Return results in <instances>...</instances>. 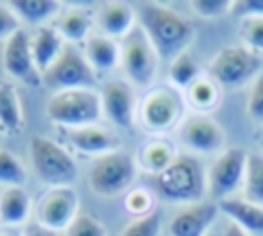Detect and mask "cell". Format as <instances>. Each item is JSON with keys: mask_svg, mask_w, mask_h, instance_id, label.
Returning a JSON list of instances; mask_svg holds the SVG:
<instances>
[{"mask_svg": "<svg viewBox=\"0 0 263 236\" xmlns=\"http://www.w3.org/2000/svg\"><path fill=\"white\" fill-rule=\"evenodd\" d=\"M138 16L142 31L148 35L154 49L164 60H175L177 55L185 53L193 41V25L168 6L156 2H142Z\"/></svg>", "mask_w": 263, "mask_h": 236, "instance_id": "1", "label": "cell"}, {"mask_svg": "<svg viewBox=\"0 0 263 236\" xmlns=\"http://www.w3.org/2000/svg\"><path fill=\"white\" fill-rule=\"evenodd\" d=\"M208 193V174L193 154H179L168 168L154 176V195L164 203L179 207L203 201Z\"/></svg>", "mask_w": 263, "mask_h": 236, "instance_id": "2", "label": "cell"}, {"mask_svg": "<svg viewBox=\"0 0 263 236\" xmlns=\"http://www.w3.org/2000/svg\"><path fill=\"white\" fill-rule=\"evenodd\" d=\"M185 92L168 84H152L138 103V123L154 135L179 129L185 121Z\"/></svg>", "mask_w": 263, "mask_h": 236, "instance_id": "3", "label": "cell"}, {"mask_svg": "<svg viewBox=\"0 0 263 236\" xmlns=\"http://www.w3.org/2000/svg\"><path fill=\"white\" fill-rule=\"evenodd\" d=\"M45 115L53 125H60L64 129L99 125V121L103 119L101 92L92 88L58 90L47 99Z\"/></svg>", "mask_w": 263, "mask_h": 236, "instance_id": "4", "label": "cell"}, {"mask_svg": "<svg viewBox=\"0 0 263 236\" xmlns=\"http://www.w3.org/2000/svg\"><path fill=\"white\" fill-rule=\"evenodd\" d=\"M138 174V162L132 154L123 150H113L92 160L86 181L92 193L101 197H117L125 195Z\"/></svg>", "mask_w": 263, "mask_h": 236, "instance_id": "5", "label": "cell"}, {"mask_svg": "<svg viewBox=\"0 0 263 236\" xmlns=\"http://www.w3.org/2000/svg\"><path fill=\"white\" fill-rule=\"evenodd\" d=\"M29 156L33 172L49 187L72 185L78 176V164L74 156L51 137L33 135L29 142Z\"/></svg>", "mask_w": 263, "mask_h": 236, "instance_id": "6", "label": "cell"}, {"mask_svg": "<svg viewBox=\"0 0 263 236\" xmlns=\"http://www.w3.org/2000/svg\"><path fill=\"white\" fill-rule=\"evenodd\" d=\"M263 60L245 45H226L208 64V74L220 84V88H240L253 82L261 72Z\"/></svg>", "mask_w": 263, "mask_h": 236, "instance_id": "7", "label": "cell"}, {"mask_svg": "<svg viewBox=\"0 0 263 236\" xmlns=\"http://www.w3.org/2000/svg\"><path fill=\"white\" fill-rule=\"evenodd\" d=\"M121 68L125 72V80L140 88H150L156 74L160 55L154 49L148 35L138 25L129 35L121 39Z\"/></svg>", "mask_w": 263, "mask_h": 236, "instance_id": "8", "label": "cell"}, {"mask_svg": "<svg viewBox=\"0 0 263 236\" xmlns=\"http://www.w3.org/2000/svg\"><path fill=\"white\" fill-rule=\"evenodd\" d=\"M41 82L53 92L70 88H92L97 84V72L88 64L84 51L76 45H66L62 55L43 72Z\"/></svg>", "mask_w": 263, "mask_h": 236, "instance_id": "9", "label": "cell"}, {"mask_svg": "<svg viewBox=\"0 0 263 236\" xmlns=\"http://www.w3.org/2000/svg\"><path fill=\"white\" fill-rule=\"evenodd\" d=\"M249 152L245 148H224L208 168V193L214 201L234 197L242 189Z\"/></svg>", "mask_w": 263, "mask_h": 236, "instance_id": "10", "label": "cell"}, {"mask_svg": "<svg viewBox=\"0 0 263 236\" xmlns=\"http://www.w3.org/2000/svg\"><path fill=\"white\" fill-rule=\"evenodd\" d=\"M33 213L37 224L53 232H66L72 220L80 213V197L72 185L47 187L39 195Z\"/></svg>", "mask_w": 263, "mask_h": 236, "instance_id": "11", "label": "cell"}, {"mask_svg": "<svg viewBox=\"0 0 263 236\" xmlns=\"http://www.w3.org/2000/svg\"><path fill=\"white\" fill-rule=\"evenodd\" d=\"M177 131H179L181 144L193 154L222 152L224 142H226V133H224L222 125L216 119H212L210 115L193 113V115L185 117V121L181 123V127Z\"/></svg>", "mask_w": 263, "mask_h": 236, "instance_id": "12", "label": "cell"}, {"mask_svg": "<svg viewBox=\"0 0 263 236\" xmlns=\"http://www.w3.org/2000/svg\"><path fill=\"white\" fill-rule=\"evenodd\" d=\"M2 68L10 78L25 82L29 86H37L41 82V74L31 53V33L25 27L4 41Z\"/></svg>", "mask_w": 263, "mask_h": 236, "instance_id": "13", "label": "cell"}, {"mask_svg": "<svg viewBox=\"0 0 263 236\" xmlns=\"http://www.w3.org/2000/svg\"><path fill=\"white\" fill-rule=\"evenodd\" d=\"M103 117H107L117 127H132L138 121V101L134 84L127 80H109L101 88Z\"/></svg>", "mask_w": 263, "mask_h": 236, "instance_id": "14", "label": "cell"}, {"mask_svg": "<svg viewBox=\"0 0 263 236\" xmlns=\"http://www.w3.org/2000/svg\"><path fill=\"white\" fill-rule=\"evenodd\" d=\"M220 213L216 201H199L191 205H183L171 218L168 234L171 236H208L212 226Z\"/></svg>", "mask_w": 263, "mask_h": 236, "instance_id": "15", "label": "cell"}, {"mask_svg": "<svg viewBox=\"0 0 263 236\" xmlns=\"http://www.w3.org/2000/svg\"><path fill=\"white\" fill-rule=\"evenodd\" d=\"M70 148L82 156L99 158L117 150V137L101 125H84L76 129H64Z\"/></svg>", "mask_w": 263, "mask_h": 236, "instance_id": "16", "label": "cell"}, {"mask_svg": "<svg viewBox=\"0 0 263 236\" xmlns=\"http://www.w3.org/2000/svg\"><path fill=\"white\" fill-rule=\"evenodd\" d=\"M138 14L134 10V6H129L127 2H101L95 14V25L99 27V31L111 39L115 37H125L129 35L138 25Z\"/></svg>", "mask_w": 263, "mask_h": 236, "instance_id": "17", "label": "cell"}, {"mask_svg": "<svg viewBox=\"0 0 263 236\" xmlns=\"http://www.w3.org/2000/svg\"><path fill=\"white\" fill-rule=\"evenodd\" d=\"M177 156H179V152H177V146L173 140H168L164 135H152L150 140H146L140 146L136 162H138L140 170L156 176L164 168H168Z\"/></svg>", "mask_w": 263, "mask_h": 236, "instance_id": "18", "label": "cell"}, {"mask_svg": "<svg viewBox=\"0 0 263 236\" xmlns=\"http://www.w3.org/2000/svg\"><path fill=\"white\" fill-rule=\"evenodd\" d=\"M220 211L228 218V222L236 224L240 230H245L249 236H263V207L257 203L247 201L245 197H228L222 201H216Z\"/></svg>", "mask_w": 263, "mask_h": 236, "instance_id": "19", "label": "cell"}, {"mask_svg": "<svg viewBox=\"0 0 263 236\" xmlns=\"http://www.w3.org/2000/svg\"><path fill=\"white\" fill-rule=\"evenodd\" d=\"M95 16L82 6H66L53 21V27L68 45H80L90 37Z\"/></svg>", "mask_w": 263, "mask_h": 236, "instance_id": "20", "label": "cell"}, {"mask_svg": "<svg viewBox=\"0 0 263 236\" xmlns=\"http://www.w3.org/2000/svg\"><path fill=\"white\" fill-rule=\"evenodd\" d=\"M66 45L68 43L64 41V37L58 33V29L53 25L37 27L31 33V53H33L35 66H37V70H39L41 76L62 55V51H64Z\"/></svg>", "mask_w": 263, "mask_h": 236, "instance_id": "21", "label": "cell"}, {"mask_svg": "<svg viewBox=\"0 0 263 236\" xmlns=\"http://www.w3.org/2000/svg\"><path fill=\"white\" fill-rule=\"evenodd\" d=\"M33 199L25 187H6L0 191V226L21 228L29 222Z\"/></svg>", "mask_w": 263, "mask_h": 236, "instance_id": "22", "label": "cell"}, {"mask_svg": "<svg viewBox=\"0 0 263 236\" xmlns=\"http://www.w3.org/2000/svg\"><path fill=\"white\" fill-rule=\"evenodd\" d=\"M82 51L95 72H111L121 64V45L103 33H90Z\"/></svg>", "mask_w": 263, "mask_h": 236, "instance_id": "23", "label": "cell"}, {"mask_svg": "<svg viewBox=\"0 0 263 236\" xmlns=\"http://www.w3.org/2000/svg\"><path fill=\"white\" fill-rule=\"evenodd\" d=\"M6 6L14 12L21 25H31L35 29L49 25L51 18L55 21L62 10V4L55 0H10Z\"/></svg>", "mask_w": 263, "mask_h": 236, "instance_id": "24", "label": "cell"}, {"mask_svg": "<svg viewBox=\"0 0 263 236\" xmlns=\"http://www.w3.org/2000/svg\"><path fill=\"white\" fill-rule=\"evenodd\" d=\"M25 125V111L16 86L0 78V129L2 133H18Z\"/></svg>", "mask_w": 263, "mask_h": 236, "instance_id": "25", "label": "cell"}, {"mask_svg": "<svg viewBox=\"0 0 263 236\" xmlns=\"http://www.w3.org/2000/svg\"><path fill=\"white\" fill-rule=\"evenodd\" d=\"M220 99H222V88L220 84L205 72L201 74L187 90H185V101L187 105L199 113V115H210L212 111L218 109L220 105Z\"/></svg>", "mask_w": 263, "mask_h": 236, "instance_id": "26", "label": "cell"}, {"mask_svg": "<svg viewBox=\"0 0 263 236\" xmlns=\"http://www.w3.org/2000/svg\"><path fill=\"white\" fill-rule=\"evenodd\" d=\"M203 72L199 70L197 62L193 60V55L189 51L177 55L175 60H171V66H168V80L175 88H179L181 92H185Z\"/></svg>", "mask_w": 263, "mask_h": 236, "instance_id": "27", "label": "cell"}, {"mask_svg": "<svg viewBox=\"0 0 263 236\" xmlns=\"http://www.w3.org/2000/svg\"><path fill=\"white\" fill-rule=\"evenodd\" d=\"M242 197L263 207V154H249L242 181Z\"/></svg>", "mask_w": 263, "mask_h": 236, "instance_id": "28", "label": "cell"}, {"mask_svg": "<svg viewBox=\"0 0 263 236\" xmlns=\"http://www.w3.org/2000/svg\"><path fill=\"white\" fill-rule=\"evenodd\" d=\"M123 207L125 211L136 220V218H144L154 213L156 209V195L154 191L146 189V187H132L125 195H123Z\"/></svg>", "mask_w": 263, "mask_h": 236, "instance_id": "29", "label": "cell"}, {"mask_svg": "<svg viewBox=\"0 0 263 236\" xmlns=\"http://www.w3.org/2000/svg\"><path fill=\"white\" fill-rule=\"evenodd\" d=\"M27 179V170L16 154L0 148V187H23Z\"/></svg>", "mask_w": 263, "mask_h": 236, "instance_id": "30", "label": "cell"}, {"mask_svg": "<svg viewBox=\"0 0 263 236\" xmlns=\"http://www.w3.org/2000/svg\"><path fill=\"white\" fill-rule=\"evenodd\" d=\"M66 236H109V230L97 215L80 211L66 228Z\"/></svg>", "mask_w": 263, "mask_h": 236, "instance_id": "31", "label": "cell"}, {"mask_svg": "<svg viewBox=\"0 0 263 236\" xmlns=\"http://www.w3.org/2000/svg\"><path fill=\"white\" fill-rule=\"evenodd\" d=\"M240 35H242V45L263 60V16L242 18Z\"/></svg>", "mask_w": 263, "mask_h": 236, "instance_id": "32", "label": "cell"}, {"mask_svg": "<svg viewBox=\"0 0 263 236\" xmlns=\"http://www.w3.org/2000/svg\"><path fill=\"white\" fill-rule=\"evenodd\" d=\"M160 226H162L160 215H158V211H154V213H150V215L132 220V222L121 230L119 236H158V234H160Z\"/></svg>", "mask_w": 263, "mask_h": 236, "instance_id": "33", "label": "cell"}, {"mask_svg": "<svg viewBox=\"0 0 263 236\" xmlns=\"http://www.w3.org/2000/svg\"><path fill=\"white\" fill-rule=\"evenodd\" d=\"M232 4L230 0H193L189 2V8L193 10V14H197L199 18H222L228 12H232Z\"/></svg>", "mask_w": 263, "mask_h": 236, "instance_id": "34", "label": "cell"}, {"mask_svg": "<svg viewBox=\"0 0 263 236\" xmlns=\"http://www.w3.org/2000/svg\"><path fill=\"white\" fill-rule=\"evenodd\" d=\"M247 115L253 123L263 125V70L251 82V90L247 99Z\"/></svg>", "mask_w": 263, "mask_h": 236, "instance_id": "35", "label": "cell"}, {"mask_svg": "<svg viewBox=\"0 0 263 236\" xmlns=\"http://www.w3.org/2000/svg\"><path fill=\"white\" fill-rule=\"evenodd\" d=\"M18 29H23L21 21L14 16V12L6 6V2H0V41H6L8 37H12Z\"/></svg>", "mask_w": 263, "mask_h": 236, "instance_id": "36", "label": "cell"}, {"mask_svg": "<svg viewBox=\"0 0 263 236\" xmlns=\"http://www.w3.org/2000/svg\"><path fill=\"white\" fill-rule=\"evenodd\" d=\"M232 12H236L242 18L251 16H263V0H240L232 4Z\"/></svg>", "mask_w": 263, "mask_h": 236, "instance_id": "37", "label": "cell"}, {"mask_svg": "<svg viewBox=\"0 0 263 236\" xmlns=\"http://www.w3.org/2000/svg\"><path fill=\"white\" fill-rule=\"evenodd\" d=\"M23 236H58V232L41 226V224H27L25 230H23Z\"/></svg>", "mask_w": 263, "mask_h": 236, "instance_id": "38", "label": "cell"}, {"mask_svg": "<svg viewBox=\"0 0 263 236\" xmlns=\"http://www.w3.org/2000/svg\"><path fill=\"white\" fill-rule=\"evenodd\" d=\"M220 236H249V234H247L245 230H240L236 224L228 222V224H226V228H224V232H222Z\"/></svg>", "mask_w": 263, "mask_h": 236, "instance_id": "39", "label": "cell"}, {"mask_svg": "<svg viewBox=\"0 0 263 236\" xmlns=\"http://www.w3.org/2000/svg\"><path fill=\"white\" fill-rule=\"evenodd\" d=\"M0 236H23V230L14 226H0Z\"/></svg>", "mask_w": 263, "mask_h": 236, "instance_id": "40", "label": "cell"}, {"mask_svg": "<svg viewBox=\"0 0 263 236\" xmlns=\"http://www.w3.org/2000/svg\"><path fill=\"white\" fill-rule=\"evenodd\" d=\"M208 236H220V234H216V232H208Z\"/></svg>", "mask_w": 263, "mask_h": 236, "instance_id": "41", "label": "cell"}, {"mask_svg": "<svg viewBox=\"0 0 263 236\" xmlns=\"http://www.w3.org/2000/svg\"><path fill=\"white\" fill-rule=\"evenodd\" d=\"M261 140H263V129H261Z\"/></svg>", "mask_w": 263, "mask_h": 236, "instance_id": "42", "label": "cell"}, {"mask_svg": "<svg viewBox=\"0 0 263 236\" xmlns=\"http://www.w3.org/2000/svg\"><path fill=\"white\" fill-rule=\"evenodd\" d=\"M0 140H2V129H0Z\"/></svg>", "mask_w": 263, "mask_h": 236, "instance_id": "43", "label": "cell"}]
</instances>
